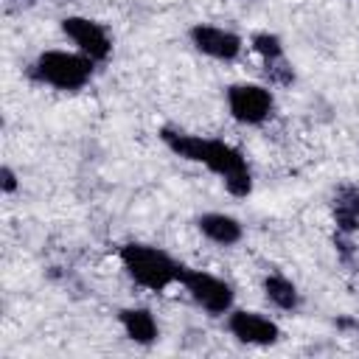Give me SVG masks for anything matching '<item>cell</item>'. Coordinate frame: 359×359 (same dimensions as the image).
<instances>
[{"instance_id": "14", "label": "cell", "mask_w": 359, "mask_h": 359, "mask_svg": "<svg viewBox=\"0 0 359 359\" xmlns=\"http://www.w3.org/2000/svg\"><path fill=\"white\" fill-rule=\"evenodd\" d=\"M250 48L264 59V65H272V62H283L286 59V50H283V39L272 31H255L250 36Z\"/></svg>"}, {"instance_id": "15", "label": "cell", "mask_w": 359, "mask_h": 359, "mask_svg": "<svg viewBox=\"0 0 359 359\" xmlns=\"http://www.w3.org/2000/svg\"><path fill=\"white\" fill-rule=\"evenodd\" d=\"M20 188V177H17V171L11 168V165H0V191L8 196V194H14Z\"/></svg>"}, {"instance_id": "11", "label": "cell", "mask_w": 359, "mask_h": 359, "mask_svg": "<svg viewBox=\"0 0 359 359\" xmlns=\"http://www.w3.org/2000/svg\"><path fill=\"white\" fill-rule=\"evenodd\" d=\"M331 213H334L337 233L353 236L359 230V185H353V182L337 185V191L331 196Z\"/></svg>"}, {"instance_id": "2", "label": "cell", "mask_w": 359, "mask_h": 359, "mask_svg": "<svg viewBox=\"0 0 359 359\" xmlns=\"http://www.w3.org/2000/svg\"><path fill=\"white\" fill-rule=\"evenodd\" d=\"M93 70H95V62L90 56H84L81 50L50 48V50H42L31 62L28 76L36 84L53 87L59 93H76L93 79Z\"/></svg>"}, {"instance_id": "4", "label": "cell", "mask_w": 359, "mask_h": 359, "mask_svg": "<svg viewBox=\"0 0 359 359\" xmlns=\"http://www.w3.org/2000/svg\"><path fill=\"white\" fill-rule=\"evenodd\" d=\"M224 101H227L230 118L244 126H261L275 112V93L266 84H255V81L230 84L224 90Z\"/></svg>"}, {"instance_id": "10", "label": "cell", "mask_w": 359, "mask_h": 359, "mask_svg": "<svg viewBox=\"0 0 359 359\" xmlns=\"http://www.w3.org/2000/svg\"><path fill=\"white\" fill-rule=\"evenodd\" d=\"M194 224H196V230H199L208 241H213V244H219V247H233V244H238L241 236H244L241 222H238L236 216H230V213H216V210H210V213L196 216Z\"/></svg>"}, {"instance_id": "9", "label": "cell", "mask_w": 359, "mask_h": 359, "mask_svg": "<svg viewBox=\"0 0 359 359\" xmlns=\"http://www.w3.org/2000/svg\"><path fill=\"white\" fill-rule=\"evenodd\" d=\"M118 325L123 328L126 339H132L135 345H154L160 337V325L151 314V309L146 306H126L118 311Z\"/></svg>"}, {"instance_id": "1", "label": "cell", "mask_w": 359, "mask_h": 359, "mask_svg": "<svg viewBox=\"0 0 359 359\" xmlns=\"http://www.w3.org/2000/svg\"><path fill=\"white\" fill-rule=\"evenodd\" d=\"M121 266L126 269V275L149 292H165L168 286L180 283V272L182 264L177 258H171L165 250L154 247V244H143V241H129L118 250Z\"/></svg>"}, {"instance_id": "7", "label": "cell", "mask_w": 359, "mask_h": 359, "mask_svg": "<svg viewBox=\"0 0 359 359\" xmlns=\"http://www.w3.org/2000/svg\"><path fill=\"white\" fill-rule=\"evenodd\" d=\"M62 34L76 45V50H81L93 62H107L112 56V36L98 20L70 14L62 20Z\"/></svg>"}, {"instance_id": "5", "label": "cell", "mask_w": 359, "mask_h": 359, "mask_svg": "<svg viewBox=\"0 0 359 359\" xmlns=\"http://www.w3.org/2000/svg\"><path fill=\"white\" fill-rule=\"evenodd\" d=\"M180 286L188 292V297L202 309L208 311L210 317H224L230 309H233V300H236V292L227 280L205 272V269H191L182 264V272H180Z\"/></svg>"}, {"instance_id": "3", "label": "cell", "mask_w": 359, "mask_h": 359, "mask_svg": "<svg viewBox=\"0 0 359 359\" xmlns=\"http://www.w3.org/2000/svg\"><path fill=\"white\" fill-rule=\"evenodd\" d=\"M202 165L224 182V188H227L230 196L244 199V196L252 194V171H250V163H247L244 151L236 149L233 143H227L222 137H208Z\"/></svg>"}, {"instance_id": "8", "label": "cell", "mask_w": 359, "mask_h": 359, "mask_svg": "<svg viewBox=\"0 0 359 359\" xmlns=\"http://www.w3.org/2000/svg\"><path fill=\"white\" fill-rule=\"evenodd\" d=\"M188 39L194 45V50H199L208 59L216 62H236L244 50V39L222 25H210V22H194L188 28Z\"/></svg>"}, {"instance_id": "12", "label": "cell", "mask_w": 359, "mask_h": 359, "mask_svg": "<svg viewBox=\"0 0 359 359\" xmlns=\"http://www.w3.org/2000/svg\"><path fill=\"white\" fill-rule=\"evenodd\" d=\"M157 135H160L163 146H165L171 154L182 157V160H188V163H199V165H202L208 137L194 135V132H182V129H174V126H163Z\"/></svg>"}, {"instance_id": "13", "label": "cell", "mask_w": 359, "mask_h": 359, "mask_svg": "<svg viewBox=\"0 0 359 359\" xmlns=\"http://www.w3.org/2000/svg\"><path fill=\"white\" fill-rule=\"evenodd\" d=\"M261 289H264V297L275 309H280V311H297L300 309V292H297V286L286 275H280V272L264 275Z\"/></svg>"}, {"instance_id": "6", "label": "cell", "mask_w": 359, "mask_h": 359, "mask_svg": "<svg viewBox=\"0 0 359 359\" xmlns=\"http://www.w3.org/2000/svg\"><path fill=\"white\" fill-rule=\"evenodd\" d=\"M227 331L241 345H255V348L278 345L283 337L280 325L272 317L252 311V309H230L227 311Z\"/></svg>"}]
</instances>
